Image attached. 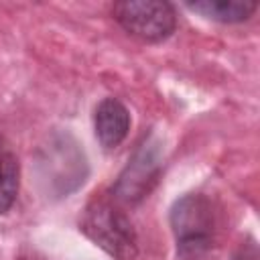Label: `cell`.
I'll use <instances>...</instances> for the list:
<instances>
[{
	"label": "cell",
	"mask_w": 260,
	"mask_h": 260,
	"mask_svg": "<svg viewBox=\"0 0 260 260\" xmlns=\"http://www.w3.org/2000/svg\"><path fill=\"white\" fill-rule=\"evenodd\" d=\"M112 12L128 35L148 43L169 39L177 26L175 8L162 0H124Z\"/></svg>",
	"instance_id": "3"
},
{
	"label": "cell",
	"mask_w": 260,
	"mask_h": 260,
	"mask_svg": "<svg viewBox=\"0 0 260 260\" xmlns=\"http://www.w3.org/2000/svg\"><path fill=\"white\" fill-rule=\"evenodd\" d=\"M79 144L69 134H57L49 140V146L41 148L39 156V177L43 183H47L49 191H55L59 197L71 193L77 189L87 175V160L85 156H79L75 160H67Z\"/></svg>",
	"instance_id": "4"
},
{
	"label": "cell",
	"mask_w": 260,
	"mask_h": 260,
	"mask_svg": "<svg viewBox=\"0 0 260 260\" xmlns=\"http://www.w3.org/2000/svg\"><path fill=\"white\" fill-rule=\"evenodd\" d=\"M160 160V144L152 136L138 144L134 156L128 160L112 189L116 199L124 203H138L144 199L158 181Z\"/></svg>",
	"instance_id": "5"
},
{
	"label": "cell",
	"mask_w": 260,
	"mask_h": 260,
	"mask_svg": "<svg viewBox=\"0 0 260 260\" xmlns=\"http://www.w3.org/2000/svg\"><path fill=\"white\" fill-rule=\"evenodd\" d=\"M187 8L199 12L205 18L232 24V22L248 20L256 12L258 4L248 0H199V2H187Z\"/></svg>",
	"instance_id": "7"
},
{
	"label": "cell",
	"mask_w": 260,
	"mask_h": 260,
	"mask_svg": "<svg viewBox=\"0 0 260 260\" xmlns=\"http://www.w3.org/2000/svg\"><path fill=\"white\" fill-rule=\"evenodd\" d=\"M93 128L104 148H116L130 130V114L126 106L116 98L102 100L93 114Z\"/></svg>",
	"instance_id": "6"
},
{
	"label": "cell",
	"mask_w": 260,
	"mask_h": 260,
	"mask_svg": "<svg viewBox=\"0 0 260 260\" xmlns=\"http://www.w3.org/2000/svg\"><path fill=\"white\" fill-rule=\"evenodd\" d=\"M79 230L114 260L138 256V238L130 217L106 199H95L83 209Z\"/></svg>",
	"instance_id": "1"
},
{
	"label": "cell",
	"mask_w": 260,
	"mask_h": 260,
	"mask_svg": "<svg viewBox=\"0 0 260 260\" xmlns=\"http://www.w3.org/2000/svg\"><path fill=\"white\" fill-rule=\"evenodd\" d=\"M213 209L205 195L189 193L175 201L171 209V228L177 240L179 256L193 260L211 248Z\"/></svg>",
	"instance_id": "2"
},
{
	"label": "cell",
	"mask_w": 260,
	"mask_h": 260,
	"mask_svg": "<svg viewBox=\"0 0 260 260\" xmlns=\"http://www.w3.org/2000/svg\"><path fill=\"white\" fill-rule=\"evenodd\" d=\"M18 193V158L0 136V215L6 213Z\"/></svg>",
	"instance_id": "8"
}]
</instances>
